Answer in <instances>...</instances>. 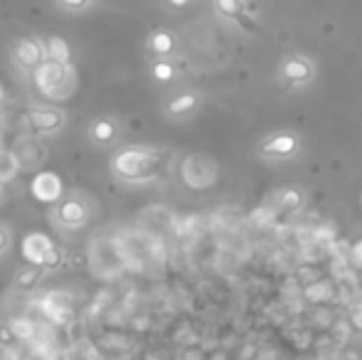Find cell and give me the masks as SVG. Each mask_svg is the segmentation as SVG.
Returning a JSON list of instances; mask_svg holds the SVG:
<instances>
[{
  "label": "cell",
  "mask_w": 362,
  "mask_h": 360,
  "mask_svg": "<svg viewBox=\"0 0 362 360\" xmlns=\"http://www.w3.org/2000/svg\"><path fill=\"white\" fill-rule=\"evenodd\" d=\"M158 171V153L148 148H121L111 158V173L123 183H143Z\"/></svg>",
  "instance_id": "cell-1"
},
{
  "label": "cell",
  "mask_w": 362,
  "mask_h": 360,
  "mask_svg": "<svg viewBox=\"0 0 362 360\" xmlns=\"http://www.w3.org/2000/svg\"><path fill=\"white\" fill-rule=\"evenodd\" d=\"M35 84L50 99H67L74 92V69L67 62L57 59H45L35 69Z\"/></svg>",
  "instance_id": "cell-2"
},
{
  "label": "cell",
  "mask_w": 362,
  "mask_h": 360,
  "mask_svg": "<svg viewBox=\"0 0 362 360\" xmlns=\"http://www.w3.org/2000/svg\"><path fill=\"white\" fill-rule=\"evenodd\" d=\"M91 217V205L82 195H67L59 203H54L52 219L62 227V230H82Z\"/></svg>",
  "instance_id": "cell-3"
},
{
  "label": "cell",
  "mask_w": 362,
  "mask_h": 360,
  "mask_svg": "<svg viewBox=\"0 0 362 360\" xmlns=\"http://www.w3.org/2000/svg\"><path fill=\"white\" fill-rule=\"evenodd\" d=\"M22 257L27 259V264H40L45 269H52L59 264V252L54 250L52 240L43 232H30L22 240Z\"/></svg>",
  "instance_id": "cell-4"
},
{
  "label": "cell",
  "mask_w": 362,
  "mask_h": 360,
  "mask_svg": "<svg viewBox=\"0 0 362 360\" xmlns=\"http://www.w3.org/2000/svg\"><path fill=\"white\" fill-rule=\"evenodd\" d=\"M25 121L27 129L37 136H52V134H59L64 129L67 116L62 109H54V106H32V109H27Z\"/></svg>",
  "instance_id": "cell-5"
},
{
  "label": "cell",
  "mask_w": 362,
  "mask_h": 360,
  "mask_svg": "<svg viewBox=\"0 0 362 360\" xmlns=\"http://www.w3.org/2000/svg\"><path fill=\"white\" fill-rule=\"evenodd\" d=\"M45 59H47V50H45V45L40 40L22 37L15 45V62L20 64L25 72H35Z\"/></svg>",
  "instance_id": "cell-6"
},
{
  "label": "cell",
  "mask_w": 362,
  "mask_h": 360,
  "mask_svg": "<svg viewBox=\"0 0 362 360\" xmlns=\"http://www.w3.org/2000/svg\"><path fill=\"white\" fill-rule=\"evenodd\" d=\"M30 190L32 195H35V200H40V203H47V205L59 203V200H62V178L50 171L37 173Z\"/></svg>",
  "instance_id": "cell-7"
},
{
  "label": "cell",
  "mask_w": 362,
  "mask_h": 360,
  "mask_svg": "<svg viewBox=\"0 0 362 360\" xmlns=\"http://www.w3.org/2000/svg\"><path fill=\"white\" fill-rule=\"evenodd\" d=\"M43 311H45V316H47L50 321H54V324H59V326L72 324V319H74L72 301H69V296L67 294H62V291L50 294V296L43 301Z\"/></svg>",
  "instance_id": "cell-8"
},
{
  "label": "cell",
  "mask_w": 362,
  "mask_h": 360,
  "mask_svg": "<svg viewBox=\"0 0 362 360\" xmlns=\"http://www.w3.org/2000/svg\"><path fill=\"white\" fill-rule=\"evenodd\" d=\"M89 138L96 146H114L116 138H119V124L109 116H99L89 124Z\"/></svg>",
  "instance_id": "cell-9"
},
{
  "label": "cell",
  "mask_w": 362,
  "mask_h": 360,
  "mask_svg": "<svg viewBox=\"0 0 362 360\" xmlns=\"http://www.w3.org/2000/svg\"><path fill=\"white\" fill-rule=\"evenodd\" d=\"M215 8L220 15L239 22L244 30H254V20L244 13V3L241 0H215Z\"/></svg>",
  "instance_id": "cell-10"
},
{
  "label": "cell",
  "mask_w": 362,
  "mask_h": 360,
  "mask_svg": "<svg viewBox=\"0 0 362 360\" xmlns=\"http://www.w3.org/2000/svg\"><path fill=\"white\" fill-rule=\"evenodd\" d=\"M281 72H284V79L289 84H306L310 77H313V67H310V62L303 57L286 59L284 67H281Z\"/></svg>",
  "instance_id": "cell-11"
},
{
  "label": "cell",
  "mask_w": 362,
  "mask_h": 360,
  "mask_svg": "<svg viewBox=\"0 0 362 360\" xmlns=\"http://www.w3.org/2000/svg\"><path fill=\"white\" fill-rule=\"evenodd\" d=\"M45 274H47V269L40 264H25L22 269H17L15 277H13V287L20 289V291H30V289H35L37 284L43 282Z\"/></svg>",
  "instance_id": "cell-12"
},
{
  "label": "cell",
  "mask_w": 362,
  "mask_h": 360,
  "mask_svg": "<svg viewBox=\"0 0 362 360\" xmlns=\"http://www.w3.org/2000/svg\"><path fill=\"white\" fill-rule=\"evenodd\" d=\"M296 146H299V141L291 134H281V136H273L266 143H262V153L269 158H281V156H291L296 151Z\"/></svg>",
  "instance_id": "cell-13"
},
{
  "label": "cell",
  "mask_w": 362,
  "mask_h": 360,
  "mask_svg": "<svg viewBox=\"0 0 362 360\" xmlns=\"http://www.w3.org/2000/svg\"><path fill=\"white\" fill-rule=\"evenodd\" d=\"M148 48H151V52H156L158 57H165V55L173 52L175 40H173V35H170V32H163V30L153 32L151 40H148Z\"/></svg>",
  "instance_id": "cell-14"
},
{
  "label": "cell",
  "mask_w": 362,
  "mask_h": 360,
  "mask_svg": "<svg viewBox=\"0 0 362 360\" xmlns=\"http://www.w3.org/2000/svg\"><path fill=\"white\" fill-rule=\"evenodd\" d=\"M45 50H47V59H57V62L69 64L72 52H69V45L62 40V37H50V40L45 42Z\"/></svg>",
  "instance_id": "cell-15"
},
{
  "label": "cell",
  "mask_w": 362,
  "mask_h": 360,
  "mask_svg": "<svg viewBox=\"0 0 362 360\" xmlns=\"http://www.w3.org/2000/svg\"><path fill=\"white\" fill-rule=\"evenodd\" d=\"M195 106H197V96L195 94H180L168 104V114L170 116H183V114H188V111H193Z\"/></svg>",
  "instance_id": "cell-16"
},
{
  "label": "cell",
  "mask_w": 362,
  "mask_h": 360,
  "mask_svg": "<svg viewBox=\"0 0 362 360\" xmlns=\"http://www.w3.org/2000/svg\"><path fill=\"white\" fill-rule=\"evenodd\" d=\"M10 331L15 333V338H20V340H35L37 326H35V321H30V319H15L10 324Z\"/></svg>",
  "instance_id": "cell-17"
},
{
  "label": "cell",
  "mask_w": 362,
  "mask_h": 360,
  "mask_svg": "<svg viewBox=\"0 0 362 360\" xmlns=\"http://www.w3.org/2000/svg\"><path fill=\"white\" fill-rule=\"evenodd\" d=\"M173 74H175L173 64L165 62V59H160V62L153 64V77H156L158 82H170V79H173Z\"/></svg>",
  "instance_id": "cell-18"
},
{
  "label": "cell",
  "mask_w": 362,
  "mask_h": 360,
  "mask_svg": "<svg viewBox=\"0 0 362 360\" xmlns=\"http://www.w3.org/2000/svg\"><path fill=\"white\" fill-rule=\"evenodd\" d=\"M64 8H69V10H82V8L89 6V0H59Z\"/></svg>",
  "instance_id": "cell-19"
},
{
  "label": "cell",
  "mask_w": 362,
  "mask_h": 360,
  "mask_svg": "<svg viewBox=\"0 0 362 360\" xmlns=\"http://www.w3.org/2000/svg\"><path fill=\"white\" fill-rule=\"evenodd\" d=\"M8 245H10V232L6 227H0V254L8 250Z\"/></svg>",
  "instance_id": "cell-20"
},
{
  "label": "cell",
  "mask_w": 362,
  "mask_h": 360,
  "mask_svg": "<svg viewBox=\"0 0 362 360\" xmlns=\"http://www.w3.org/2000/svg\"><path fill=\"white\" fill-rule=\"evenodd\" d=\"M355 259L362 264V242H360V247H355Z\"/></svg>",
  "instance_id": "cell-21"
},
{
  "label": "cell",
  "mask_w": 362,
  "mask_h": 360,
  "mask_svg": "<svg viewBox=\"0 0 362 360\" xmlns=\"http://www.w3.org/2000/svg\"><path fill=\"white\" fill-rule=\"evenodd\" d=\"M170 6H175V8H183V6H188V0H170Z\"/></svg>",
  "instance_id": "cell-22"
},
{
  "label": "cell",
  "mask_w": 362,
  "mask_h": 360,
  "mask_svg": "<svg viewBox=\"0 0 362 360\" xmlns=\"http://www.w3.org/2000/svg\"><path fill=\"white\" fill-rule=\"evenodd\" d=\"M0 101H3V87H0Z\"/></svg>",
  "instance_id": "cell-23"
}]
</instances>
